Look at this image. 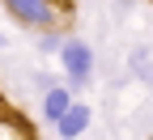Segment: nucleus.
<instances>
[{
	"instance_id": "f257e3e1",
	"label": "nucleus",
	"mask_w": 153,
	"mask_h": 140,
	"mask_svg": "<svg viewBox=\"0 0 153 140\" xmlns=\"http://www.w3.org/2000/svg\"><path fill=\"white\" fill-rule=\"evenodd\" d=\"M60 64H64V72H68V85H72V89L89 85V76H94V47L85 43V38H64Z\"/></svg>"
},
{
	"instance_id": "423d86ee",
	"label": "nucleus",
	"mask_w": 153,
	"mask_h": 140,
	"mask_svg": "<svg viewBox=\"0 0 153 140\" xmlns=\"http://www.w3.org/2000/svg\"><path fill=\"white\" fill-rule=\"evenodd\" d=\"M0 140H26V132L17 127V123H13L9 115H0Z\"/></svg>"
},
{
	"instance_id": "7ed1b4c3",
	"label": "nucleus",
	"mask_w": 153,
	"mask_h": 140,
	"mask_svg": "<svg viewBox=\"0 0 153 140\" xmlns=\"http://www.w3.org/2000/svg\"><path fill=\"white\" fill-rule=\"evenodd\" d=\"M72 102H76V98H72V85L47 89V93H43V119H47V123H60V119L72 110Z\"/></svg>"
},
{
	"instance_id": "f03ea898",
	"label": "nucleus",
	"mask_w": 153,
	"mask_h": 140,
	"mask_svg": "<svg viewBox=\"0 0 153 140\" xmlns=\"http://www.w3.org/2000/svg\"><path fill=\"white\" fill-rule=\"evenodd\" d=\"M22 26H38V30H51L55 17H60V4H51V0H0Z\"/></svg>"
},
{
	"instance_id": "20e7f679",
	"label": "nucleus",
	"mask_w": 153,
	"mask_h": 140,
	"mask_svg": "<svg viewBox=\"0 0 153 140\" xmlns=\"http://www.w3.org/2000/svg\"><path fill=\"white\" fill-rule=\"evenodd\" d=\"M94 123V110L85 106V102H72V110L55 123V132H60L64 140H76V136H85V127Z\"/></svg>"
},
{
	"instance_id": "6e6552de",
	"label": "nucleus",
	"mask_w": 153,
	"mask_h": 140,
	"mask_svg": "<svg viewBox=\"0 0 153 140\" xmlns=\"http://www.w3.org/2000/svg\"><path fill=\"white\" fill-rule=\"evenodd\" d=\"M51 4H60V9H64V4H68V0H51Z\"/></svg>"
},
{
	"instance_id": "39448f33",
	"label": "nucleus",
	"mask_w": 153,
	"mask_h": 140,
	"mask_svg": "<svg viewBox=\"0 0 153 140\" xmlns=\"http://www.w3.org/2000/svg\"><path fill=\"white\" fill-rule=\"evenodd\" d=\"M128 68H132L136 81L153 85V43H136V47H132L128 51Z\"/></svg>"
},
{
	"instance_id": "0eeeda50",
	"label": "nucleus",
	"mask_w": 153,
	"mask_h": 140,
	"mask_svg": "<svg viewBox=\"0 0 153 140\" xmlns=\"http://www.w3.org/2000/svg\"><path fill=\"white\" fill-rule=\"evenodd\" d=\"M60 47H64V38L55 34V30H51V34H43V51H60Z\"/></svg>"
}]
</instances>
